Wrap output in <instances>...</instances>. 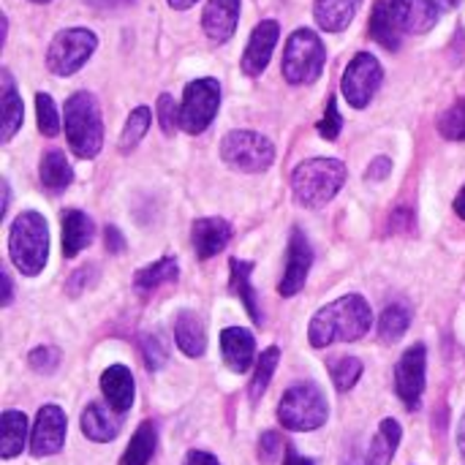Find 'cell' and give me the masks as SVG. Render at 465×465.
<instances>
[{
    "label": "cell",
    "instance_id": "4fadbf2b",
    "mask_svg": "<svg viewBox=\"0 0 465 465\" xmlns=\"http://www.w3.org/2000/svg\"><path fill=\"white\" fill-rule=\"evenodd\" d=\"M286 259L289 262H286V272H283V281H281L278 292L283 297H294V294H300L305 289V281H308V272H311V264H313V248H311L302 229L292 232Z\"/></svg>",
    "mask_w": 465,
    "mask_h": 465
},
{
    "label": "cell",
    "instance_id": "f6af8a7d",
    "mask_svg": "<svg viewBox=\"0 0 465 465\" xmlns=\"http://www.w3.org/2000/svg\"><path fill=\"white\" fill-rule=\"evenodd\" d=\"M183 465H221V463H218V458H215V455L202 452V450H193V452H188V455H185V463Z\"/></svg>",
    "mask_w": 465,
    "mask_h": 465
},
{
    "label": "cell",
    "instance_id": "484cf974",
    "mask_svg": "<svg viewBox=\"0 0 465 465\" xmlns=\"http://www.w3.org/2000/svg\"><path fill=\"white\" fill-rule=\"evenodd\" d=\"M232 270V292L240 297V302L245 305L248 316L253 319V324H262V308H259V297L251 286V272H253V262L245 259H232L229 264Z\"/></svg>",
    "mask_w": 465,
    "mask_h": 465
},
{
    "label": "cell",
    "instance_id": "6da1fadb",
    "mask_svg": "<svg viewBox=\"0 0 465 465\" xmlns=\"http://www.w3.org/2000/svg\"><path fill=\"white\" fill-rule=\"evenodd\" d=\"M371 327H373L371 305L365 302V297L349 294V297H341L338 302L322 308L313 316L308 338H311L313 349H327L335 341H346V343L360 341L371 332Z\"/></svg>",
    "mask_w": 465,
    "mask_h": 465
},
{
    "label": "cell",
    "instance_id": "8992f818",
    "mask_svg": "<svg viewBox=\"0 0 465 465\" xmlns=\"http://www.w3.org/2000/svg\"><path fill=\"white\" fill-rule=\"evenodd\" d=\"M324 63L327 49L313 30L300 27L289 35L283 49V76L289 84H313L322 76Z\"/></svg>",
    "mask_w": 465,
    "mask_h": 465
},
{
    "label": "cell",
    "instance_id": "277c9868",
    "mask_svg": "<svg viewBox=\"0 0 465 465\" xmlns=\"http://www.w3.org/2000/svg\"><path fill=\"white\" fill-rule=\"evenodd\" d=\"M8 256L22 275H38L49 256V229L38 213H22L8 232Z\"/></svg>",
    "mask_w": 465,
    "mask_h": 465
},
{
    "label": "cell",
    "instance_id": "7a4b0ae2",
    "mask_svg": "<svg viewBox=\"0 0 465 465\" xmlns=\"http://www.w3.org/2000/svg\"><path fill=\"white\" fill-rule=\"evenodd\" d=\"M346 183V166L338 158H308L292 174L294 196L302 207L319 210L338 196Z\"/></svg>",
    "mask_w": 465,
    "mask_h": 465
},
{
    "label": "cell",
    "instance_id": "3957f363",
    "mask_svg": "<svg viewBox=\"0 0 465 465\" xmlns=\"http://www.w3.org/2000/svg\"><path fill=\"white\" fill-rule=\"evenodd\" d=\"M65 139L79 158H95L104 144V120L93 93L79 90L65 101Z\"/></svg>",
    "mask_w": 465,
    "mask_h": 465
},
{
    "label": "cell",
    "instance_id": "603a6c76",
    "mask_svg": "<svg viewBox=\"0 0 465 465\" xmlns=\"http://www.w3.org/2000/svg\"><path fill=\"white\" fill-rule=\"evenodd\" d=\"M82 433L95 441V444H106V441H114L117 433H120V420L101 403H90L84 411H82Z\"/></svg>",
    "mask_w": 465,
    "mask_h": 465
},
{
    "label": "cell",
    "instance_id": "8fae6325",
    "mask_svg": "<svg viewBox=\"0 0 465 465\" xmlns=\"http://www.w3.org/2000/svg\"><path fill=\"white\" fill-rule=\"evenodd\" d=\"M425 371H428L425 346L417 343V346L406 349V354L401 357V362L395 368V390L409 409H420V401L425 392Z\"/></svg>",
    "mask_w": 465,
    "mask_h": 465
},
{
    "label": "cell",
    "instance_id": "7dc6e473",
    "mask_svg": "<svg viewBox=\"0 0 465 465\" xmlns=\"http://www.w3.org/2000/svg\"><path fill=\"white\" fill-rule=\"evenodd\" d=\"M283 465H313V463H311L308 458H300L294 450H289V452H286V460H283Z\"/></svg>",
    "mask_w": 465,
    "mask_h": 465
},
{
    "label": "cell",
    "instance_id": "5b68a950",
    "mask_svg": "<svg viewBox=\"0 0 465 465\" xmlns=\"http://www.w3.org/2000/svg\"><path fill=\"white\" fill-rule=\"evenodd\" d=\"M330 417V406L324 392L316 384H297L283 392L278 403V420L286 430L311 433L319 430Z\"/></svg>",
    "mask_w": 465,
    "mask_h": 465
},
{
    "label": "cell",
    "instance_id": "f546056e",
    "mask_svg": "<svg viewBox=\"0 0 465 465\" xmlns=\"http://www.w3.org/2000/svg\"><path fill=\"white\" fill-rule=\"evenodd\" d=\"M155 447H158V430L153 422H142L131 439V444L125 447L123 452V460L120 465H147L155 455Z\"/></svg>",
    "mask_w": 465,
    "mask_h": 465
},
{
    "label": "cell",
    "instance_id": "b9f144b4",
    "mask_svg": "<svg viewBox=\"0 0 465 465\" xmlns=\"http://www.w3.org/2000/svg\"><path fill=\"white\" fill-rule=\"evenodd\" d=\"M281 452H283V441H281V436L278 433H264L262 436V441H259V458L264 460L267 465H272L278 458H281Z\"/></svg>",
    "mask_w": 465,
    "mask_h": 465
},
{
    "label": "cell",
    "instance_id": "7402d4cb",
    "mask_svg": "<svg viewBox=\"0 0 465 465\" xmlns=\"http://www.w3.org/2000/svg\"><path fill=\"white\" fill-rule=\"evenodd\" d=\"M93 218L79 213V210H65L63 213V253L74 259L79 251H84L93 240Z\"/></svg>",
    "mask_w": 465,
    "mask_h": 465
},
{
    "label": "cell",
    "instance_id": "4316f807",
    "mask_svg": "<svg viewBox=\"0 0 465 465\" xmlns=\"http://www.w3.org/2000/svg\"><path fill=\"white\" fill-rule=\"evenodd\" d=\"M401 425L395 420H384L379 425V433L376 439L371 441V450H368V458H365V465H390L395 452H398V444H401Z\"/></svg>",
    "mask_w": 465,
    "mask_h": 465
},
{
    "label": "cell",
    "instance_id": "d590c367",
    "mask_svg": "<svg viewBox=\"0 0 465 465\" xmlns=\"http://www.w3.org/2000/svg\"><path fill=\"white\" fill-rule=\"evenodd\" d=\"M330 373H332V384L341 392H349L360 381V376H362V362L357 357H341L338 362H332Z\"/></svg>",
    "mask_w": 465,
    "mask_h": 465
},
{
    "label": "cell",
    "instance_id": "8d00e7d4",
    "mask_svg": "<svg viewBox=\"0 0 465 465\" xmlns=\"http://www.w3.org/2000/svg\"><path fill=\"white\" fill-rule=\"evenodd\" d=\"M35 114H38V128H41L44 136H57L60 134V114H57V106H54L52 95H46V93L35 95Z\"/></svg>",
    "mask_w": 465,
    "mask_h": 465
},
{
    "label": "cell",
    "instance_id": "30bf717a",
    "mask_svg": "<svg viewBox=\"0 0 465 465\" xmlns=\"http://www.w3.org/2000/svg\"><path fill=\"white\" fill-rule=\"evenodd\" d=\"M384 79V68L381 63L371 54V52H360L351 57V63L343 71L341 79V93L343 98L354 106V109H365L371 104V98L379 93Z\"/></svg>",
    "mask_w": 465,
    "mask_h": 465
},
{
    "label": "cell",
    "instance_id": "ac0fdd59",
    "mask_svg": "<svg viewBox=\"0 0 465 465\" xmlns=\"http://www.w3.org/2000/svg\"><path fill=\"white\" fill-rule=\"evenodd\" d=\"M221 351H223V362L229 365V371L245 373L253 362L256 341L245 327H229L221 332Z\"/></svg>",
    "mask_w": 465,
    "mask_h": 465
},
{
    "label": "cell",
    "instance_id": "d6986e66",
    "mask_svg": "<svg viewBox=\"0 0 465 465\" xmlns=\"http://www.w3.org/2000/svg\"><path fill=\"white\" fill-rule=\"evenodd\" d=\"M390 5H392V14L398 16L401 27L409 33H428L441 16L439 5L433 0H390Z\"/></svg>",
    "mask_w": 465,
    "mask_h": 465
},
{
    "label": "cell",
    "instance_id": "816d5d0a",
    "mask_svg": "<svg viewBox=\"0 0 465 465\" xmlns=\"http://www.w3.org/2000/svg\"><path fill=\"white\" fill-rule=\"evenodd\" d=\"M436 5H439V11H452L460 0H433Z\"/></svg>",
    "mask_w": 465,
    "mask_h": 465
},
{
    "label": "cell",
    "instance_id": "5bb4252c",
    "mask_svg": "<svg viewBox=\"0 0 465 465\" xmlns=\"http://www.w3.org/2000/svg\"><path fill=\"white\" fill-rule=\"evenodd\" d=\"M278 38H281V25L275 19H264L253 27L251 41L245 46V54H242V63H240L248 76H259L270 65V57L275 52Z\"/></svg>",
    "mask_w": 465,
    "mask_h": 465
},
{
    "label": "cell",
    "instance_id": "c3c4849f",
    "mask_svg": "<svg viewBox=\"0 0 465 465\" xmlns=\"http://www.w3.org/2000/svg\"><path fill=\"white\" fill-rule=\"evenodd\" d=\"M455 213H458V218H463L465 221V185L460 188L458 199H455Z\"/></svg>",
    "mask_w": 465,
    "mask_h": 465
},
{
    "label": "cell",
    "instance_id": "681fc988",
    "mask_svg": "<svg viewBox=\"0 0 465 465\" xmlns=\"http://www.w3.org/2000/svg\"><path fill=\"white\" fill-rule=\"evenodd\" d=\"M458 447H460V452H463L465 458V414L463 420H460V428H458Z\"/></svg>",
    "mask_w": 465,
    "mask_h": 465
},
{
    "label": "cell",
    "instance_id": "f1b7e54d",
    "mask_svg": "<svg viewBox=\"0 0 465 465\" xmlns=\"http://www.w3.org/2000/svg\"><path fill=\"white\" fill-rule=\"evenodd\" d=\"M0 79H3V98H0L3 101V142H8L22 128L25 106H22V98H19L16 87H14V79H11V74L5 68H3Z\"/></svg>",
    "mask_w": 465,
    "mask_h": 465
},
{
    "label": "cell",
    "instance_id": "db71d44e",
    "mask_svg": "<svg viewBox=\"0 0 465 465\" xmlns=\"http://www.w3.org/2000/svg\"><path fill=\"white\" fill-rule=\"evenodd\" d=\"M33 3H49V0H33Z\"/></svg>",
    "mask_w": 465,
    "mask_h": 465
},
{
    "label": "cell",
    "instance_id": "f907efd6",
    "mask_svg": "<svg viewBox=\"0 0 465 465\" xmlns=\"http://www.w3.org/2000/svg\"><path fill=\"white\" fill-rule=\"evenodd\" d=\"M8 202H11V193H8V183L3 180V207H0V215H5V210H8Z\"/></svg>",
    "mask_w": 465,
    "mask_h": 465
},
{
    "label": "cell",
    "instance_id": "4dcf8cb0",
    "mask_svg": "<svg viewBox=\"0 0 465 465\" xmlns=\"http://www.w3.org/2000/svg\"><path fill=\"white\" fill-rule=\"evenodd\" d=\"M177 275H180L177 259L163 256V259L153 262L150 267L139 270V272H136V278H134V283H136V289H139V292H153V289H158V286H163V283L177 281Z\"/></svg>",
    "mask_w": 465,
    "mask_h": 465
},
{
    "label": "cell",
    "instance_id": "ab89813d",
    "mask_svg": "<svg viewBox=\"0 0 465 465\" xmlns=\"http://www.w3.org/2000/svg\"><path fill=\"white\" fill-rule=\"evenodd\" d=\"M30 368L35 373H54L57 365H60V351L54 346H41V349H33L30 357H27Z\"/></svg>",
    "mask_w": 465,
    "mask_h": 465
},
{
    "label": "cell",
    "instance_id": "83f0119b",
    "mask_svg": "<svg viewBox=\"0 0 465 465\" xmlns=\"http://www.w3.org/2000/svg\"><path fill=\"white\" fill-rule=\"evenodd\" d=\"M25 439H27V420L22 411H5L3 422H0V455L5 460L16 458L25 450Z\"/></svg>",
    "mask_w": 465,
    "mask_h": 465
},
{
    "label": "cell",
    "instance_id": "d6a6232c",
    "mask_svg": "<svg viewBox=\"0 0 465 465\" xmlns=\"http://www.w3.org/2000/svg\"><path fill=\"white\" fill-rule=\"evenodd\" d=\"M278 360H281V349L278 346H270V349L262 351V357L256 362V371H253V381H251V401L253 403L267 392V387L272 381V373L278 368Z\"/></svg>",
    "mask_w": 465,
    "mask_h": 465
},
{
    "label": "cell",
    "instance_id": "2e32d148",
    "mask_svg": "<svg viewBox=\"0 0 465 465\" xmlns=\"http://www.w3.org/2000/svg\"><path fill=\"white\" fill-rule=\"evenodd\" d=\"M191 237H193V251L202 262L218 256L229 240H232V226L229 221L223 218H199L191 229Z\"/></svg>",
    "mask_w": 465,
    "mask_h": 465
},
{
    "label": "cell",
    "instance_id": "52a82bcc",
    "mask_svg": "<svg viewBox=\"0 0 465 465\" xmlns=\"http://www.w3.org/2000/svg\"><path fill=\"white\" fill-rule=\"evenodd\" d=\"M221 158L245 174L267 172L275 161V147L256 131H229L221 142Z\"/></svg>",
    "mask_w": 465,
    "mask_h": 465
},
{
    "label": "cell",
    "instance_id": "7bdbcfd3",
    "mask_svg": "<svg viewBox=\"0 0 465 465\" xmlns=\"http://www.w3.org/2000/svg\"><path fill=\"white\" fill-rule=\"evenodd\" d=\"M104 240H106V251L109 253H123L125 251V240H123V234L114 226H106L104 229Z\"/></svg>",
    "mask_w": 465,
    "mask_h": 465
},
{
    "label": "cell",
    "instance_id": "7c38bea8",
    "mask_svg": "<svg viewBox=\"0 0 465 465\" xmlns=\"http://www.w3.org/2000/svg\"><path fill=\"white\" fill-rule=\"evenodd\" d=\"M65 444V414L60 406H44L35 417L33 433H30V452L33 458H49L60 452Z\"/></svg>",
    "mask_w": 465,
    "mask_h": 465
},
{
    "label": "cell",
    "instance_id": "44dd1931",
    "mask_svg": "<svg viewBox=\"0 0 465 465\" xmlns=\"http://www.w3.org/2000/svg\"><path fill=\"white\" fill-rule=\"evenodd\" d=\"M174 341H177V349L185 357H202L204 349H207V330H204L202 319L196 313H191V311L177 313V319H174Z\"/></svg>",
    "mask_w": 465,
    "mask_h": 465
},
{
    "label": "cell",
    "instance_id": "f5cc1de1",
    "mask_svg": "<svg viewBox=\"0 0 465 465\" xmlns=\"http://www.w3.org/2000/svg\"><path fill=\"white\" fill-rule=\"evenodd\" d=\"M193 3H196V0H169V5L177 8V11H185V8H191Z\"/></svg>",
    "mask_w": 465,
    "mask_h": 465
},
{
    "label": "cell",
    "instance_id": "836d02e7",
    "mask_svg": "<svg viewBox=\"0 0 465 465\" xmlns=\"http://www.w3.org/2000/svg\"><path fill=\"white\" fill-rule=\"evenodd\" d=\"M150 120H153V112H150L147 106H136V109L131 112V117L125 120V128H123V134H120V150H123V153L134 150V147L144 139V134H147V128H150Z\"/></svg>",
    "mask_w": 465,
    "mask_h": 465
},
{
    "label": "cell",
    "instance_id": "74e56055",
    "mask_svg": "<svg viewBox=\"0 0 465 465\" xmlns=\"http://www.w3.org/2000/svg\"><path fill=\"white\" fill-rule=\"evenodd\" d=\"M142 354L150 371H161L169 360V349L161 335H144L142 338Z\"/></svg>",
    "mask_w": 465,
    "mask_h": 465
},
{
    "label": "cell",
    "instance_id": "ee69618b",
    "mask_svg": "<svg viewBox=\"0 0 465 465\" xmlns=\"http://www.w3.org/2000/svg\"><path fill=\"white\" fill-rule=\"evenodd\" d=\"M390 172H392V161L381 155V158H376V161L368 166V180H384Z\"/></svg>",
    "mask_w": 465,
    "mask_h": 465
},
{
    "label": "cell",
    "instance_id": "bcb514c9",
    "mask_svg": "<svg viewBox=\"0 0 465 465\" xmlns=\"http://www.w3.org/2000/svg\"><path fill=\"white\" fill-rule=\"evenodd\" d=\"M0 283H3V305H11V292H14V289H11V278L3 272V275H0Z\"/></svg>",
    "mask_w": 465,
    "mask_h": 465
},
{
    "label": "cell",
    "instance_id": "e0dca14e",
    "mask_svg": "<svg viewBox=\"0 0 465 465\" xmlns=\"http://www.w3.org/2000/svg\"><path fill=\"white\" fill-rule=\"evenodd\" d=\"M101 392L109 401V409L114 414H125L134 406V395H136V384H134L131 371L125 365L106 368L101 376Z\"/></svg>",
    "mask_w": 465,
    "mask_h": 465
},
{
    "label": "cell",
    "instance_id": "cb8c5ba5",
    "mask_svg": "<svg viewBox=\"0 0 465 465\" xmlns=\"http://www.w3.org/2000/svg\"><path fill=\"white\" fill-rule=\"evenodd\" d=\"M401 33H403V27H401L398 16L392 14L390 0H379L373 5V14H371V35H373V41L381 44L384 49L395 52V49H401Z\"/></svg>",
    "mask_w": 465,
    "mask_h": 465
},
{
    "label": "cell",
    "instance_id": "f35d334b",
    "mask_svg": "<svg viewBox=\"0 0 465 465\" xmlns=\"http://www.w3.org/2000/svg\"><path fill=\"white\" fill-rule=\"evenodd\" d=\"M158 123H161V131H163L166 136H172L174 128L180 125V106L174 104V98H172L169 93H163V95L158 98Z\"/></svg>",
    "mask_w": 465,
    "mask_h": 465
},
{
    "label": "cell",
    "instance_id": "60d3db41",
    "mask_svg": "<svg viewBox=\"0 0 465 465\" xmlns=\"http://www.w3.org/2000/svg\"><path fill=\"white\" fill-rule=\"evenodd\" d=\"M341 128H343V117H341V112H338V101H335V98H330V101H327L324 120L319 123V134H322L324 139L335 142V139L341 136Z\"/></svg>",
    "mask_w": 465,
    "mask_h": 465
},
{
    "label": "cell",
    "instance_id": "9c48e42d",
    "mask_svg": "<svg viewBox=\"0 0 465 465\" xmlns=\"http://www.w3.org/2000/svg\"><path fill=\"white\" fill-rule=\"evenodd\" d=\"M221 106V84L218 79H193L188 82L183 93V106H180V128L185 134H202L207 125L215 120Z\"/></svg>",
    "mask_w": 465,
    "mask_h": 465
},
{
    "label": "cell",
    "instance_id": "9a60e30c",
    "mask_svg": "<svg viewBox=\"0 0 465 465\" xmlns=\"http://www.w3.org/2000/svg\"><path fill=\"white\" fill-rule=\"evenodd\" d=\"M240 22V0H207L202 14V27L210 41L226 44Z\"/></svg>",
    "mask_w": 465,
    "mask_h": 465
},
{
    "label": "cell",
    "instance_id": "d4e9b609",
    "mask_svg": "<svg viewBox=\"0 0 465 465\" xmlns=\"http://www.w3.org/2000/svg\"><path fill=\"white\" fill-rule=\"evenodd\" d=\"M38 174H41V185L49 193L65 191L71 185V180H74V169H71V163H68L63 150H46L44 158H41Z\"/></svg>",
    "mask_w": 465,
    "mask_h": 465
},
{
    "label": "cell",
    "instance_id": "ffe728a7",
    "mask_svg": "<svg viewBox=\"0 0 465 465\" xmlns=\"http://www.w3.org/2000/svg\"><path fill=\"white\" fill-rule=\"evenodd\" d=\"M360 5H362V0H313V16L322 30L341 33L351 25Z\"/></svg>",
    "mask_w": 465,
    "mask_h": 465
},
{
    "label": "cell",
    "instance_id": "1f68e13d",
    "mask_svg": "<svg viewBox=\"0 0 465 465\" xmlns=\"http://www.w3.org/2000/svg\"><path fill=\"white\" fill-rule=\"evenodd\" d=\"M411 327V311L409 305L403 302H395L390 305L384 313H381V322H379V335L384 343H395L406 335V330Z\"/></svg>",
    "mask_w": 465,
    "mask_h": 465
},
{
    "label": "cell",
    "instance_id": "ba28073f",
    "mask_svg": "<svg viewBox=\"0 0 465 465\" xmlns=\"http://www.w3.org/2000/svg\"><path fill=\"white\" fill-rule=\"evenodd\" d=\"M95 46H98V38L87 27L60 30L46 49V68L54 76H71L93 57Z\"/></svg>",
    "mask_w": 465,
    "mask_h": 465
},
{
    "label": "cell",
    "instance_id": "e575fe53",
    "mask_svg": "<svg viewBox=\"0 0 465 465\" xmlns=\"http://www.w3.org/2000/svg\"><path fill=\"white\" fill-rule=\"evenodd\" d=\"M439 131L444 139L465 142V98L455 101L441 117H439Z\"/></svg>",
    "mask_w": 465,
    "mask_h": 465
}]
</instances>
